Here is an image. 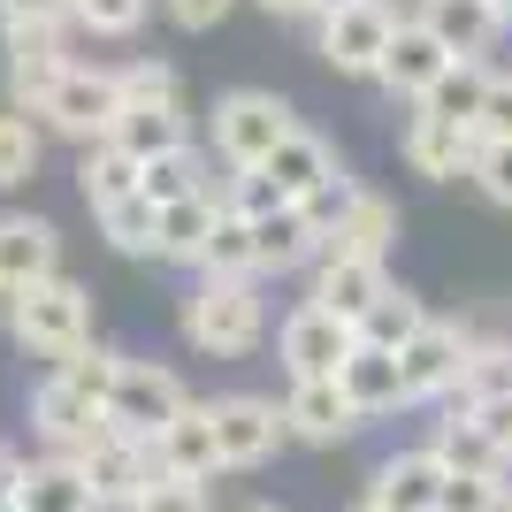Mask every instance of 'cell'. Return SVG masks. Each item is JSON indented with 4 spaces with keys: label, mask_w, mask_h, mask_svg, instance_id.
<instances>
[{
    "label": "cell",
    "mask_w": 512,
    "mask_h": 512,
    "mask_svg": "<svg viewBox=\"0 0 512 512\" xmlns=\"http://www.w3.org/2000/svg\"><path fill=\"white\" fill-rule=\"evenodd\" d=\"M138 176H146V161H130L123 146H85V161H77V192H85V207H107V199H130L138 192Z\"/></svg>",
    "instance_id": "32"
},
{
    "label": "cell",
    "mask_w": 512,
    "mask_h": 512,
    "mask_svg": "<svg viewBox=\"0 0 512 512\" xmlns=\"http://www.w3.org/2000/svg\"><path fill=\"white\" fill-rule=\"evenodd\" d=\"M207 176H214V161H207V153H199V146H176V153H161V161H146L138 192H146L153 207H176V199H199V192H214Z\"/></svg>",
    "instance_id": "31"
},
{
    "label": "cell",
    "mask_w": 512,
    "mask_h": 512,
    "mask_svg": "<svg viewBox=\"0 0 512 512\" xmlns=\"http://www.w3.org/2000/svg\"><path fill=\"white\" fill-rule=\"evenodd\" d=\"M291 130H299V123H291V107H283L276 92H253V85H245V92H222L214 115H207V138H214V153H222L230 169H260Z\"/></svg>",
    "instance_id": "3"
},
{
    "label": "cell",
    "mask_w": 512,
    "mask_h": 512,
    "mask_svg": "<svg viewBox=\"0 0 512 512\" xmlns=\"http://www.w3.org/2000/svg\"><path fill=\"white\" fill-rule=\"evenodd\" d=\"M16 512H100V497H92L85 467H77L69 451H54V459H31V467H23Z\"/></svg>",
    "instance_id": "23"
},
{
    "label": "cell",
    "mask_w": 512,
    "mask_h": 512,
    "mask_svg": "<svg viewBox=\"0 0 512 512\" xmlns=\"http://www.w3.org/2000/svg\"><path fill=\"white\" fill-rule=\"evenodd\" d=\"M451 62H459V54H451V46L436 39V31H428L421 16H406V23H398V39H390V54H383V77H375V85H383L390 100L421 107L428 92H436V77H444Z\"/></svg>",
    "instance_id": "11"
},
{
    "label": "cell",
    "mask_w": 512,
    "mask_h": 512,
    "mask_svg": "<svg viewBox=\"0 0 512 512\" xmlns=\"http://www.w3.org/2000/svg\"><path fill=\"white\" fill-rule=\"evenodd\" d=\"M497 490H505V474H444V505L436 512H490Z\"/></svg>",
    "instance_id": "44"
},
{
    "label": "cell",
    "mask_w": 512,
    "mask_h": 512,
    "mask_svg": "<svg viewBox=\"0 0 512 512\" xmlns=\"http://www.w3.org/2000/svg\"><path fill=\"white\" fill-rule=\"evenodd\" d=\"M31 428H39L54 451H85L92 436L107 428V406H92L85 390H69L62 375H54V383L31 390Z\"/></svg>",
    "instance_id": "19"
},
{
    "label": "cell",
    "mask_w": 512,
    "mask_h": 512,
    "mask_svg": "<svg viewBox=\"0 0 512 512\" xmlns=\"http://www.w3.org/2000/svg\"><path fill=\"white\" fill-rule=\"evenodd\" d=\"M214 222H222V192H199V199L161 207V260H169V268H199Z\"/></svg>",
    "instance_id": "28"
},
{
    "label": "cell",
    "mask_w": 512,
    "mask_h": 512,
    "mask_svg": "<svg viewBox=\"0 0 512 512\" xmlns=\"http://www.w3.org/2000/svg\"><path fill=\"white\" fill-rule=\"evenodd\" d=\"M54 375H62L69 390H85L92 406H107V398H115V383H123V352H107V344H85V352L54 360Z\"/></svg>",
    "instance_id": "37"
},
{
    "label": "cell",
    "mask_w": 512,
    "mask_h": 512,
    "mask_svg": "<svg viewBox=\"0 0 512 512\" xmlns=\"http://www.w3.org/2000/svg\"><path fill=\"white\" fill-rule=\"evenodd\" d=\"M8 337L39 360H69L92 344V291L69 276H46V283H23L8 291Z\"/></svg>",
    "instance_id": "1"
},
{
    "label": "cell",
    "mask_w": 512,
    "mask_h": 512,
    "mask_svg": "<svg viewBox=\"0 0 512 512\" xmlns=\"http://www.w3.org/2000/svg\"><path fill=\"white\" fill-rule=\"evenodd\" d=\"M383 291H390V260H321V276H314V306H329L352 329L367 321V306Z\"/></svg>",
    "instance_id": "22"
},
{
    "label": "cell",
    "mask_w": 512,
    "mask_h": 512,
    "mask_svg": "<svg viewBox=\"0 0 512 512\" xmlns=\"http://www.w3.org/2000/svg\"><path fill=\"white\" fill-rule=\"evenodd\" d=\"M421 23L451 54H490L497 31H505V8L497 0H421Z\"/></svg>",
    "instance_id": "25"
},
{
    "label": "cell",
    "mask_w": 512,
    "mask_h": 512,
    "mask_svg": "<svg viewBox=\"0 0 512 512\" xmlns=\"http://www.w3.org/2000/svg\"><path fill=\"white\" fill-rule=\"evenodd\" d=\"M62 77H69L62 39H46V31H8V107L46 115L54 92H62Z\"/></svg>",
    "instance_id": "13"
},
{
    "label": "cell",
    "mask_w": 512,
    "mask_h": 512,
    "mask_svg": "<svg viewBox=\"0 0 512 512\" xmlns=\"http://www.w3.org/2000/svg\"><path fill=\"white\" fill-rule=\"evenodd\" d=\"M428 451H436V459H444L451 474H505V467H512V459H505V444H497L490 428L474 421V406H451V398H444V421H436Z\"/></svg>",
    "instance_id": "21"
},
{
    "label": "cell",
    "mask_w": 512,
    "mask_h": 512,
    "mask_svg": "<svg viewBox=\"0 0 512 512\" xmlns=\"http://www.w3.org/2000/svg\"><path fill=\"white\" fill-rule=\"evenodd\" d=\"M161 8H169V23H176V31H214V23L230 16L237 0H161Z\"/></svg>",
    "instance_id": "46"
},
{
    "label": "cell",
    "mask_w": 512,
    "mask_h": 512,
    "mask_svg": "<svg viewBox=\"0 0 512 512\" xmlns=\"http://www.w3.org/2000/svg\"><path fill=\"white\" fill-rule=\"evenodd\" d=\"M444 459L436 451H398V459H383L375 467V482H367V497L383 512H436L444 505Z\"/></svg>",
    "instance_id": "18"
},
{
    "label": "cell",
    "mask_w": 512,
    "mask_h": 512,
    "mask_svg": "<svg viewBox=\"0 0 512 512\" xmlns=\"http://www.w3.org/2000/svg\"><path fill=\"white\" fill-rule=\"evenodd\" d=\"M16 490H23V459L0 444V505H16Z\"/></svg>",
    "instance_id": "48"
},
{
    "label": "cell",
    "mask_w": 512,
    "mask_h": 512,
    "mask_svg": "<svg viewBox=\"0 0 512 512\" xmlns=\"http://www.w3.org/2000/svg\"><path fill=\"white\" fill-rule=\"evenodd\" d=\"M321 8H352V0H321Z\"/></svg>",
    "instance_id": "52"
},
{
    "label": "cell",
    "mask_w": 512,
    "mask_h": 512,
    "mask_svg": "<svg viewBox=\"0 0 512 512\" xmlns=\"http://www.w3.org/2000/svg\"><path fill=\"white\" fill-rule=\"evenodd\" d=\"M260 169H268V176L283 184V199H314L321 184H329V176L344 169V161L329 153V138H314V130H291V138H283V146L268 153Z\"/></svg>",
    "instance_id": "27"
},
{
    "label": "cell",
    "mask_w": 512,
    "mask_h": 512,
    "mask_svg": "<svg viewBox=\"0 0 512 512\" xmlns=\"http://www.w3.org/2000/svg\"><path fill=\"white\" fill-rule=\"evenodd\" d=\"M253 237H260V276H291V268L321 260V230L306 222L299 199H291V207H276V214H260Z\"/></svg>",
    "instance_id": "26"
},
{
    "label": "cell",
    "mask_w": 512,
    "mask_h": 512,
    "mask_svg": "<svg viewBox=\"0 0 512 512\" xmlns=\"http://www.w3.org/2000/svg\"><path fill=\"white\" fill-rule=\"evenodd\" d=\"M69 459L85 467V482H92V497H100V512H130L138 497H146V482L161 474V467H153V444H146V436H123L115 421H107L85 451H69Z\"/></svg>",
    "instance_id": "5"
},
{
    "label": "cell",
    "mask_w": 512,
    "mask_h": 512,
    "mask_svg": "<svg viewBox=\"0 0 512 512\" xmlns=\"http://www.w3.org/2000/svg\"><path fill=\"white\" fill-rule=\"evenodd\" d=\"M398 360H406V398L413 406H444L451 390H459V375H467V360H474V337L459 321H428Z\"/></svg>",
    "instance_id": "10"
},
{
    "label": "cell",
    "mask_w": 512,
    "mask_h": 512,
    "mask_svg": "<svg viewBox=\"0 0 512 512\" xmlns=\"http://www.w3.org/2000/svg\"><path fill=\"white\" fill-rule=\"evenodd\" d=\"M115 115H123V77H115V69L69 62L62 92H54V107H46V123L62 130L69 146H100L107 130H115Z\"/></svg>",
    "instance_id": "8"
},
{
    "label": "cell",
    "mask_w": 512,
    "mask_h": 512,
    "mask_svg": "<svg viewBox=\"0 0 512 512\" xmlns=\"http://www.w3.org/2000/svg\"><path fill=\"white\" fill-rule=\"evenodd\" d=\"M497 398H512V337H474V360L451 390V406H497Z\"/></svg>",
    "instance_id": "33"
},
{
    "label": "cell",
    "mask_w": 512,
    "mask_h": 512,
    "mask_svg": "<svg viewBox=\"0 0 512 512\" xmlns=\"http://www.w3.org/2000/svg\"><path fill=\"white\" fill-rule=\"evenodd\" d=\"M276 23H299V16H321V0H260Z\"/></svg>",
    "instance_id": "49"
},
{
    "label": "cell",
    "mask_w": 512,
    "mask_h": 512,
    "mask_svg": "<svg viewBox=\"0 0 512 512\" xmlns=\"http://www.w3.org/2000/svg\"><path fill=\"white\" fill-rule=\"evenodd\" d=\"M214 428H222V467H260L291 436L283 406H268V398H214Z\"/></svg>",
    "instance_id": "12"
},
{
    "label": "cell",
    "mask_w": 512,
    "mask_h": 512,
    "mask_svg": "<svg viewBox=\"0 0 512 512\" xmlns=\"http://www.w3.org/2000/svg\"><path fill=\"white\" fill-rule=\"evenodd\" d=\"M115 77H123V107H153V100H176V69L161 62V54H146V62H123Z\"/></svg>",
    "instance_id": "41"
},
{
    "label": "cell",
    "mask_w": 512,
    "mask_h": 512,
    "mask_svg": "<svg viewBox=\"0 0 512 512\" xmlns=\"http://www.w3.org/2000/svg\"><path fill=\"white\" fill-rule=\"evenodd\" d=\"M184 406H192V398H184V375H176V367L123 360V383H115V398H107V421L123 428V436H146L153 444Z\"/></svg>",
    "instance_id": "7"
},
{
    "label": "cell",
    "mask_w": 512,
    "mask_h": 512,
    "mask_svg": "<svg viewBox=\"0 0 512 512\" xmlns=\"http://www.w3.org/2000/svg\"><path fill=\"white\" fill-rule=\"evenodd\" d=\"M260 329H268V306H260L253 276H199V291L184 299V344L192 352L237 360L260 344Z\"/></svg>",
    "instance_id": "2"
},
{
    "label": "cell",
    "mask_w": 512,
    "mask_h": 512,
    "mask_svg": "<svg viewBox=\"0 0 512 512\" xmlns=\"http://www.w3.org/2000/svg\"><path fill=\"white\" fill-rule=\"evenodd\" d=\"M283 421H291V436H299V444H344V436H352L367 413L344 398L337 375H314V383H291V398H283Z\"/></svg>",
    "instance_id": "16"
},
{
    "label": "cell",
    "mask_w": 512,
    "mask_h": 512,
    "mask_svg": "<svg viewBox=\"0 0 512 512\" xmlns=\"http://www.w3.org/2000/svg\"><path fill=\"white\" fill-rule=\"evenodd\" d=\"M398 153H406V169H413V176L459 184V176H474V161H482V130H474V123H451V115H428V107H413V115H406V138H398Z\"/></svg>",
    "instance_id": "9"
},
{
    "label": "cell",
    "mask_w": 512,
    "mask_h": 512,
    "mask_svg": "<svg viewBox=\"0 0 512 512\" xmlns=\"http://www.w3.org/2000/svg\"><path fill=\"white\" fill-rule=\"evenodd\" d=\"M390 245H398V207H390L383 192H367L321 230V260H390Z\"/></svg>",
    "instance_id": "15"
},
{
    "label": "cell",
    "mask_w": 512,
    "mask_h": 512,
    "mask_svg": "<svg viewBox=\"0 0 512 512\" xmlns=\"http://www.w3.org/2000/svg\"><path fill=\"white\" fill-rule=\"evenodd\" d=\"M69 23H77V0H0V31H46V39H62Z\"/></svg>",
    "instance_id": "38"
},
{
    "label": "cell",
    "mask_w": 512,
    "mask_h": 512,
    "mask_svg": "<svg viewBox=\"0 0 512 512\" xmlns=\"http://www.w3.org/2000/svg\"><path fill=\"white\" fill-rule=\"evenodd\" d=\"M467 184L490 199V207H505V214H512V138H482V161H474Z\"/></svg>",
    "instance_id": "42"
},
{
    "label": "cell",
    "mask_w": 512,
    "mask_h": 512,
    "mask_svg": "<svg viewBox=\"0 0 512 512\" xmlns=\"http://www.w3.org/2000/svg\"><path fill=\"white\" fill-rule=\"evenodd\" d=\"M130 512H207V482H184V474H153L146 497Z\"/></svg>",
    "instance_id": "43"
},
{
    "label": "cell",
    "mask_w": 512,
    "mask_h": 512,
    "mask_svg": "<svg viewBox=\"0 0 512 512\" xmlns=\"http://www.w3.org/2000/svg\"><path fill=\"white\" fill-rule=\"evenodd\" d=\"M482 138H512V69L490 77V100H482Z\"/></svg>",
    "instance_id": "47"
},
{
    "label": "cell",
    "mask_w": 512,
    "mask_h": 512,
    "mask_svg": "<svg viewBox=\"0 0 512 512\" xmlns=\"http://www.w3.org/2000/svg\"><path fill=\"white\" fill-rule=\"evenodd\" d=\"M352 512H383V505H375V497H360V505H352Z\"/></svg>",
    "instance_id": "51"
},
{
    "label": "cell",
    "mask_w": 512,
    "mask_h": 512,
    "mask_svg": "<svg viewBox=\"0 0 512 512\" xmlns=\"http://www.w3.org/2000/svg\"><path fill=\"white\" fill-rule=\"evenodd\" d=\"M490 512H512V490H497V505H490Z\"/></svg>",
    "instance_id": "50"
},
{
    "label": "cell",
    "mask_w": 512,
    "mask_h": 512,
    "mask_svg": "<svg viewBox=\"0 0 512 512\" xmlns=\"http://www.w3.org/2000/svg\"><path fill=\"white\" fill-rule=\"evenodd\" d=\"M107 146H123L130 161H161V153L192 146V123H184V107H176V100L123 107V115H115V130H107Z\"/></svg>",
    "instance_id": "24"
},
{
    "label": "cell",
    "mask_w": 512,
    "mask_h": 512,
    "mask_svg": "<svg viewBox=\"0 0 512 512\" xmlns=\"http://www.w3.org/2000/svg\"><path fill=\"white\" fill-rule=\"evenodd\" d=\"M352 344H360V329L352 321H337L329 306H291L283 314V329H276V352H283V367H291V383H314V375H337L344 360H352Z\"/></svg>",
    "instance_id": "6"
},
{
    "label": "cell",
    "mask_w": 512,
    "mask_h": 512,
    "mask_svg": "<svg viewBox=\"0 0 512 512\" xmlns=\"http://www.w3.org/2000/svg\"><path fill=\"white\" fill-rule=\"evenodd\" d=\"M92 222H100V237L115 245V253H130V260H161V207H153L146 192L92 207Z\"/></svg>",
    "instance_id": "29"
},
{
    "label": "cell",
    "mask_w": 512,
    "mask_h": 512,
    "mask_svg": "<svg viewBox=\"0 0 512 512\" xmlns=\"http://www.w3.org/2000/svg\"><path fill=\"white\" fill-rule=\"evenodd\" d=\"M490 77L497 69H482V54H459V62L436 77V92H428V115H451V123H474L482 130V100H490Z\"/></svg>",
    "instance_id": "30"
},
{
    "label": "cell",
    "mask_w": 512,
    "mask_h": 512,
    "mask_svg": "<svg viewBox=\"0 0 512 512\" xmlns=\"http://www.w3.org/2000/svg\"><path fill=\"white\" fill-rule=\"evenodd\" d=\"M153 0H77V31H92V39H130L138 23H146Z\"/></svg>",
    "instance_id": "39"
},
{
    "label": "cell",
    "mask_w": 512,
    "mask_h": 512,
    "mask_svg": "<svg viewBox=\"0 0 512 512\" xmlns=\"http://www.w3.org/2000/svg\"><path fill=\"white\" fill-rule=\"evenodd\" d=\"M352 199H360V176H329V184H321V192L314 199H299V207H306V222H314V230H329V222H337V214L344 207H352Z\"/></svg>",
    "instance_id": "45"
},
{
    "label": "cell",
    "mask_w": 512,
    "mask_h": 512,
    "mask_svg": "<svg viewBox=\"0 0 512 512\" xmlns=\"http://www.w3.org/2000/svg\"><path fill=\"white\" fill-rule=\"evenodd\" d=\"M199 276H260V237H253V214L222 207L207 237V260H199Z\"/></svg>",
    "instance_id": "35"
},
{
    "label": "cell",
    "mask_w": 512,
    "mask_h": 512,
    "mask_svg": "<svg viewBox=\"0 0 512 512\" xmlns=\"http://www.w3.org/2000/svg\"><path fill=\"white\" fill-rule=\"evenodd\" d=\"M337 383H344V398L360 413H390V406H413L406 398V360L390 352V344H352V360L337 367Z\"/></svg>",
    "instance_id": "20"
},
{
    "label": "cell",
    "mask_w": 512,
    "mask_h": 512,
    "mask_svg": "<svg viewBox=\"0 0 512 512\" xmlns=\"http://www.w3.org/2000/svg\"><path fill=\"white\" fill-rule=\"evenodd\" d=\"M222 207H237V214H276V207H291V199H283V184L268 169H230V184H222Z\"/></svg>",
    "instance_id": "40"
},
{
    "label": "cell",
    "mask_w": 512,
    "mask_h": 512,
    "mask_svg": "<svg viewBox=\"0 0 512 512\" xmlns=\"http://www.w3.org/2000/svg\"><path fill=\"white\" fill-rule=\"evenodd\" d=\"M62 276V230L46 214H0V291Z\"/></svg>",
    "instance_id": "14"
},
{
    "label": "cell",
    "mask_w": 512,
    "mask_h": 512,
    "mask_svg": "<svg viewBox=\"0 0 512 512\" xmlns=\"http://www.w3.org/2000/svg\"><path fill=\"white\" fill-rule=\"evenodd\" d=\"M398 8L390 0H352V8H321V62L337 77H383V54L398 39Z\"/></svg>",
    "instance_id": "4"
},
{
    "label": "cell",
    "mask_w": 512,
    "mask_h": 512,
    "mask_svg": "<svg viewBox=\"0 0 512 512\" xmlns=\"http://www.w3.org/2000/svg\"><path fill=\"white\" fill-rule=\"evenodd\" d=\"M153 467L184 474V482H207L222 474V428H214V406H184L161 436H153Z\"/></svg>",
    "instance_id": "17"
},
{
    "label": "cell",
    "mask_w": 512,
    "mask_h": 512,
    "mask_svg": "<svg viewBox=\"0 0 512 512\" xmlns=\"http://www.w3.org/2000/svg\"><path fill=\"white\" fill-rule=\"evenodd\" d=\"M39 176V123L23 107H0V192H16Z\"/></svg>",
    "instance_id": "36"
},
{
    "label": "cell",
    "mask_w": 512,
    "mask_h": 512,
    "mask_svg": "<svg viewBox=\"0 0 512 512\" xmlns=\"http://www.w3.org/2000/svg\"><path fill=\"white\" fill-rule=\"evenodd\" d=\"M245 512H276V505H245Z\"/></svg>",
    "instance_id": "53"
},
{
    "label": "cell",
    "mask_w": 512,
    "mask_h": 512,
    "mask_svg": "<svg viewBox=\"0 0 512 512\" xmlns=\"http://www.w3.org/2000/svg\"><path fill=\"white\" fill-rule=\"evenodd\" d=\"M428 321H436V314H428V306H421V299H413L406 283H390L383 299L367 306V321H360V337H367V344H390V352H406V344H413V337H421Z\"/></svg>",
    "instance_id": "34"
}]
</instances>
